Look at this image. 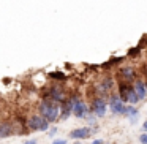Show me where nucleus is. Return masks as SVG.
<instances>
[{
    "label": "nucleus",
    "instance_id": "nucleus-1",
    "mask_svg": "<svg viewBox=\"0 0 147 144\" xmlns=\"http://www.w3.org/2000/svg\"><path fill=\"white\" fill-rule=\"evenodd\" d=\"M40 114L46 119L48 122H55L60 114V108L57 106V101H51V100H43L40 103Z\"/></svg>",
    "mask_w": 147,
    "mask_h": 144
},
{
    "label": "nucleus",
    "instance_id": "nucleus-2",
    "mask_svg": "<svg viewBox=\"0 0 147 144\" xmlns=\"http://www.w3.org/2000/svg\"><path fill=\"white\" fill-rule=\"evenodd\" d=\"M68 103H70L71 109H73V114L76 116L78 119H82V117H87V105L82 101V100H79L78 97H73V98L67 100Z\"/></svg>",
    "mask_w": 147,
    "mask_h": 144
},
{
    "label": "nucleus",
    "instance_id": "nucleus-3",
    "mask_svg": "<svg viewBox=\"0 0 147 144\" xmlns=\"http://www.w3.org/2000/svg\"><path fill=\"white\" fill-rule=\"evenodd\" d=\"M27 125H29V128L32 131H48L49 128L48 120L43 116H32L29 119V122H27Z\"/></svg>",
    "mask_w": 147,
    "mask_h": 144
},
{
    "label": "nucleus",
    "instance_id": "nucleus-4",
    "mask_svg": "<svg viewBox=\"0 0 147 144\" xmlns=\"http://www.w3.org/2000/svg\"><path fill=\"white\" fill-rule=\"evenodd\" d=\"M109 108H111L112 114H125V111H127L125 101H122L119 95H112L109 98Z\"/></svg>",
    "mask_w": 147,
    "mask_h": 144
},
{
    "label": "nucleus",
    "instance_id": "nucleus-5",
    "mask_svg": "<svg viewBox=\"0 0 147 144\" xmlns=\"http://www.w3.org/2000/svg\"><path fill=\"white\" fill-rule=\"evenodd\" d=\"M106 109H108V106H106V101L103 98L93 100V114H95L96 117H105Z\"/></svg>",
    "mask_w": 147,
    "mask_h": 144
},
{
    "label": "nucleus",
    "instance_id": "nucleus-6",
    "mask_svg": "<svg viewBox=\"0 0 147 144\" xmlns=\"http://www.w3.org/2000/svg\"><path fill=\"white\" fill-rule=\"evenodd\" d=\"M119 76H120L122 81H127V82H130V81L134 79V76H136V71H134V68L131 67H123L119 70Z\"/></svg>",
    "mask_w": 147,
    "mask_h": 144
},
{
    "label": "nucleus",
    "instance_id": "nucleus-7",
    "mask_svg": "<svg viewBox=\"0 0 147 144\" xmlns=\"http://www.w3.org/2000/svg\"><path fill=\"white\" fill-rule=\"evenodd\" d=\"M133 89V86L127 82V81H120L119 82V97L122 98V101H128V93Z\"/></svg>",
    "mask_w": 147,
    "mask_h": 144
},
{
    "label": "nucleus",
    "instance_id": "nucleus-8",
    "mask_svg": "<svg viewBox=\"0 0 147 144\" xmlns=\"http://www.w3.org/2000/svg\"><path fill=\"white\" fill-rule=\"evenodd\" d=\"M70 136L73 138V139H86V138L90 136V130L89 128H74V130H71Z\"/></svg>",
    "mask_w": 147,
    "mask_h": 144
},
{
    "label": "nucleus",
    "instance_id": "nucleus-9",
    "mask_svg": "<svg viewBox=\"0 0 147 144\" xmlns=\"http://www.w3.org/2000/svg\"><path fill=\"white\" fill-rule=\"evenodd\" d=\"M134 90H136L138 97H139V100H144L147 95V87H146V82H142V81H136V82L133 84Z\"/></svg>",
    "mask_w": 147,
    "mask_h": 144
},
{
    "label": "nucleus",
    "instance_id": "nucleus-10",
    "mask_svg": "<svg viewBox=\"0 0 147 144\" xmlns=\"http://www.w3.org/2000/svg\"><path fill=\"white\" fill-rule=\"evenodd\" d=\"M96 89H98V92H101V93L109 92V90L112 89V81L111 79H105L103 82H100L98 86H96Z\"/></svg>",
    "mask_w": 147,
    "mask_h": 144
},
{
    "label": "nucleus",
    "instance_id": "nucleus-11",
    "mask_svg": "<svg viewBox=\"0 0 147 144\" xmlns=\"http://www.w3.org/2000/svg\"><path fill=\"white\" fill-rule=\"evenodd\" d=\"M11 135V125L8 122H2L0 124V138H8Z\"/></svg>",
    "mask_w": 147,
    "mask_h": 144
},
{
    "label": "nucleus",
    "instance_id": "nucleus-12",
    "mask_svg": "<svg viewBox=\"0 0 147 144\" xmlns=\"http://www.w3.org/2000/svg\"><path fill=\"white\" fill-rule=\"evenodd\" d=\"M138 101H141L139 100V97H138V93H136V90H134V87L130 90V93H128V103L130 105H136Z\"/></svg>",
    "mask_w": 147,
    "mask_h": 144
},
{
    "label": "nucleus",
    "instance_id": "nucleus-13",
    "mask_svg": "<svg viewBox=\"0 0 147 144\" xmlns=\"http://www.w3.org/2000/svg\"><path fill=\"white\" fill-rule=\"evenodd\" d=\"M125 114L130 116V117H136V116H138V109L134 108V105H130V106H127V111H125Z\"/></svg>",
    "mask_w": 147,
    "mask_h": 144
},
{
    "label": "nucleus",
    "instance_id": "nucleus-14",
    "mask_svg": "<svg viewBox=\"0 0 147 144\" xmlns=\"http://www.w3.org/2000/svg\"><path fill=\"white\" fill-rule=\"evenodd\" d=\"M49 76L51 78H55V79H65V74L63 73H60V71H52V73H49Z\"/></svg>",
    "mask_w": 147,
    "mask_h": 144
},
{
    "label": "nucleus",
    "instance_id": "nucleus-15",
    "mask_svg": "<svg viewBox=\"0 0 147 144\" xmlns=\"http://www.w3.org/2000/svg\"><path fill=\"white\" fill-rule=\"evenodd\" d=\"M139 141H141L142 144H147V131H144V133L139 136Z\"/></svg>",
    "mask_w": 147,
    "mask_h": 144
},
{
    "label": "nucleus",
    "instance_id": "nucleus-16",
    "mask_svg": "<svg viewBox=\"0 0 147 144\" xmlns=\"http://www.w3.org/2000/svg\"><path fill=\"white\" fill-rule=\"evenodd\" d=\"M138 52H139V46H136L134 49H130V52H128V55H136Z\"/></svg>",
    "mask_w": 147,
    "mask_h": 144
},
{
    "label": "nucleus",
    "instance_id": "nucleus-17",
    "mask_svg": "<svg viewBox=\"0 0 147 144\" xmlns=\"http://www.w3.org/2000/svg\"><path fill=\"white\" fill-rule=\"evenodd\" d=\"M52 144H67V139H55Z\"/></svg>",
    "mask_w": 147,
    "mask_h": 144
},
{
    "label": "nucleus",
    "instance_id": "nucleus-18",
    "mask_svg": "<svg viewBox=\"0 0 147 144\" xmlns=\"http://www.w3.org/2000/svg\"><path fill=\"white\" fill-rule=\"evenodd\" d=\"M24 144H36V141L35 139H29V141H26Z\"/></svg>",
    "mask_w": 147,
    "mask_h": 144
},
{
    "label": "nucleus",
    "instance_id": "nucleus-19",
    "mask_svg": "<svg viewBox=\"0 0 147 144\" xmlns=\"http://www.w3.org/2000/svg\"><path fill=\"white\" fill-rule=\"evenodd\" d=\"M55 133H57V128H52V130L51 131H49V135H51V136H54V135Z\"/></svg>",
    "mask_w": 147,
    "mask_h": 144
},
{
    "label": "nucleus",
    "instance_id": "nucleus-20",
    "mask_svg": "<svg viewBox=\"0 0 147 144\" xmlns=\"http://www.w3.org/2000/svg\"><path fill=\"white\" fill-rule=\"evenodd\" d=\"M92 144H103V141H101V139H95Z\"/></svg>",
    "mask_w": 147,
    "mask_h": 144
},
{
    "label": "nucleus",
    "instance_id": "nucleus-21",
    "mask_svg": "<svg viewBox=\"0 0 147 144\" xmlns=\"http://www.w3.org/2000/svg\"><path fill=\"white\" fill-rule=\"evenodd\" d=\"M142 128H144V131H147V120L142 124Z\"/></svg>",
    "mask_w": 147,
    "mask_h": 144
},
{
    "label": "nucleus",
    "instance_id": "nucleus-22",
    "mask_svg": "<svg viewBox=\"0 0 147 144\" xmlns=\"http://www.w3.org/2000/svg\"><path fill=\"white\" fill-rule=\"evenodd\" d=\"M74 144H81V143H79V141H78V143H74Z\"/></svg>",
    "mask_w": 147,
    "mask_h": 144
}]
</instances>
